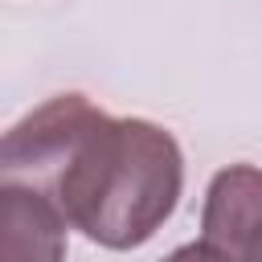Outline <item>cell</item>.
Wrapping results in <instances>:
<instances>
[{
    "label": "cell",
    "instance_id": "cell-1",
    "mask_svg": "<svg viewBox=\"0 0 262 262\" xmlns=\"http://www.w3.org/2000/svg\"><path fill=\"white\" fill-rule=\"evenodd\" d=\"M0 176L45 192L90 242L135 250L172 217L184 156L147 119H111L82 94H57L8 127Z\"/></svg>",
    "mask_w": 262,
    "mask_h": 262
},
{
    "label": "cell",
    "instance_id": "cell-2",
    "mask_svg": "<svg viewBox=\"0 0 262 262\" xmlns=\"http://www.w3.org/2000/svg\"><path fill=\"white\" fill-rule=\"evenodd\" d=\"M66 213L37 188L0 184V262H61Z\"/></svg>",
    "mask_w": 262,
    "mask_h": 262
},
{
    "label": "cell",
    "instance_id": "cell-3",
    "mask_svg": "<svg viewBox=\"0 0 262 262\" xmlns=\"http://www.w3.org/2000/svg\"><path fill=\"white\" fill-rule=\"evenodd\" d=\"M258 221H262V168H250V164L221 168L205 192L201 242L233 258V250L250 237Z\"/></svg>",
    "mask_w": 262,
    "mask_h": 262
},
{
    "label": "cell",
    "instance_id": "cell-4",
    "mask_svg": "<svg viewBox=\"0 0 262 262\" xmlns=\"http://www.w3.org/2000/svg\"><path fill=\"white\" fill-rule=\"evenodd\" d=\"M164 262H229L225 254H217L213 246H205V242H188V246H180V250H172Z\"/></svg>",
    "mask_w": 262,
    "mask_h": 262
},
{
    "label": "cell",
    "instance_id": "cell-5",
    "mask_svg": "<svg viewBox=\"0 0 262 262\" xmlns=\"http://www.w3.org/2000/svg\"><path fill=\"white\" fill-rule=\"evenodd\" d=\"M229 262H262V221H258V225L250 229V237L233 250V258H229Z\"/></svg>",
    "mask_w": 262,
    "mask_h": 262
}]
</instances>
